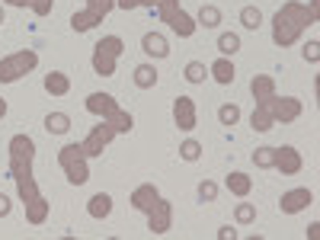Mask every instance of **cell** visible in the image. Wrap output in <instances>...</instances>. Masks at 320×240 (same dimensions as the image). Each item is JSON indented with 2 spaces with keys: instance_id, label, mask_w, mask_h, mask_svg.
Returning <instances> with one entry per match:
<instances>
[{
  "instance_id": "12",
  "label": "cell",
  "mask_w": 320,
  "mask_h": 240,
  "mask_svg": "<svg viewBox=\"0 0 320 240\" xmlns=\"http://www.w3.org/2000/svg\"><path fill=\"white\" fill-rule=\"evenodd\" d=\"M218 116H221V122H224V125H234L237 119H240V109H237V106H224Z\"/></svg>"
},
{
  "instance_id": "4",
  "label": "cell",
  "mask_w": 320,
  "mask_h": 240,
  "mask_svg": "<svg viewBox=\"0 0 320 240\" xmlns=\"http://www.w3.org/2000/svg\"><path fill=\"white\" fill-rule=\"evenodd\" d=\"M189 96H179V100H176V122H179V119H183V125L186 128H189L192 125V112H189Z\"/></svg>"
},
{
  "instance_id": "7",
  "label": "cell",
  "mask_w": 320,
  "mask_h": 240,
  "mask_svg": "<svg viewBox=\"0 0 320 240\" xmlns=\"http://www.w3.org/2000/svg\"><path fill=\"white\" fill-rule=\"evenodd\" d=\"M45 125H48V132L64 135V132H68V116H48V119H45Z\"/></svg>"
},
{
  "instance_id": "16",
  "label": "cell",
  "mask_w": 320,
  "mask_h": 240,
  "mask_svg": "<svg viewBox=\"0 0 320 240\" xmlns=\"http://www.w3.org/2000/svg\"><path fill=\"white\" fill-rule=\"evenodd\" d=\"M237 218H240V221H250V218H253V208H250V205H240V208H237Z\"/></svg>"
},
{
  "instance_id": "10",
  "label": "cell",
  "mask_w": 320,
  "mask_h": 240,
  "mask_svg": "<svg viewBox=\"0 0 320 240\" xmlns=\"http://www.w3.org/2000/svg\"><path fill=\"white\" fill-rule=\"evenodd\" d=\"M240 19H244V26H247V29H256V26H259V19H263V16H259V10L247 7L244 13H240Z\"/></svg>"
},
{
  "instance_id": "20",
  "label": "cell",
  "mask_w": 320,
  "mask_h": 240,
  "mask_svg": "<svg viewBox=\"0 0 320 240\" xmlns=\"http://www.w3.org/2000/svg\"><path fill=\"white\" fill-rule=\"evenodd\" d=\"M0 23H3V13H0Z\"/></svg>"
},
{
  "instance_id": "18",
  "label": "cell",
  "mask_w": 320,
  "mask_h": 240,
  "mask_svg": "<svg viewBox=\"0 0 320 240\" xmlns=\"http://www.w3.org/2000/svg\"><path fill=\"white\" fill-rule=\"evenodd\" d=\"M198 195H202V199H214V186H202Z\"/></svg>"
},
{
  "instance_id": "17",
  "label": "cell",
  "mask_w": 320,
  "mask_h": 240,
  "mask_svg": "<svg viewBox=\"0 0 320 240\" xmlns=\"http://www.w3.org/2000/svg\"><path fill=\"white\" fill-rule=\"evenodd\" d=\"M202 23H218V10H202Z\"/></svg>"
},
{
  "instance_id": "3",
  "label": "cell",
  "mask_w": 320,
  "mask_h": 240,
  "mask_svg": "<svg viewBox=\"0 0 320 240\" xmlns=\"http://www.w3.org/2000/svg\"><path fill=\"white\" fill-rule=\"evenodd\" d=\"M144 51L154 54V58H163L167 54V42L160 39V35H144Z\"/></svg>"
},
{
  "instance_id": "11",
  "label": "cell",
  "mask_w": 320,
  "mask_h": 240,
  "mask_svg": "<svg viewBox=\"0 0 320 240\" xmlns=\"http://www.w3.org/2000/svg\"><path fill=\"white\" fill-rule=\"evenodd\" d=\"M45 86L54 90V93H64V90H68V80H64V74H52V77L45 80Z\"/></svg>"
},
{
  "instance_id": "2",
  "label": "cell",
  "mask_w": 320,
  "mask_h": 240,
  "mask_svg": "<svg viewBox=\"0 0 320 240\" xmlns=\"http://www.w3.org/2000/svg\"><path fill=\"white\" fill-rule=\"evenodd\" d=\"M109 208H112V199H109V195H93V202H90V215L93 218H106Z\"/></svg>"
},
{
  "instance_id": "19",
  "label": "cell",
  "mask_w": 320,
  "mask_h": 240,
  "mask_svg": "<svg viewBox=\"0 0 320 240\" xmlns=\"http://www.w3.org/2000/svg\"><path fill=\"white\" fill-rule=\"evenodd\" d=\"M0 215H10V202L3 199V195H0Z\"/></svg>"
},
{
  "instance_id": "5",
  "label": "cell",
  "mask_w": 320,
  "mask_h": 240,
  "mask_svg": "<svg viewBox=\"0 0 320 240\" xmlns=\"http://www.w3.org/2000/svg\"><path fill=\"white\" fill-rule=\"evenodd\" d=\"M19 64H36V54L26 51L23 58H19ZM0 80H3V84H10V80H13V70H10L7 64H0Z\"/></svg>"
},
{
  "instance_id": "15",
  "label": "cell",
  "mask_w": 320,
  "mask_h": 240,
  "mask_svg": "<svg viewBox=\"0 0 320 240\" xmlns=\"http://www.w3.org/2000/svg\"><path fill=\"white\" fill-rule=\"evenodd\" d=\"M183 160H198V144L196 141H186L183 144Z\"/></svg>"
},
{
  "instance_id": "8",
  "label": "cell",
  "mask_w": 320,
  "mask_h": 240,
  "mask_svg": "<svg viewBox=\"0 0 320 240\" xmlns=\"http://www.w3.org/2000/svg\"><path fill=\"white\" fill-rule=\"evenodd\" d=\"M138 86H151V84H157V70H151V68H138Z\"/></svg>"
},
{
  "instance_id": "1",
  "label": "cell",
  "mask_w": 320,
  "mask_h": 240,
  "mask_svg": "<svg viewBox=\"0 0 320 240\" xmlns=\"http://www.w3.org/2000/svg\"><path fill=\"white\" fill-rule=\"evenodd\" d=\"M304 205H311V192H307V189H298V192L282 195V211L285 215H295V211H301Z\"/></svg>"
},
{
  "instance_id": "13",
  "label": "cell",
  "mask_w": 320,
  "mask_h": 240,
  "mask_svg": "<svg viewBox=\"0 0 320 240\" xmlns=\"http://www.w3.org/2000/svg\"><path fill=\"white\" fill-rule=\"evenodd\" d=\"M202 74H205V68H202V64H189V68H186V80H192V84H202Z\"/></svg>"
},
{
  "instance_id": "14",
  "label": "cell",
  "mask_w": 320,
  "mask_h": 240,
  "mask_svg": "<svg viewBox=\"0 0 320 240\" xmlns=\"http://www.w3.org/2000/svg\"><path fill=\"white\" fill-rule=\"evenodd\" d=\"M214 74H218V84H231L234 80V68H228V64H218Z\"/></svg>"
},
{
  "instance_id": "6",
  "label": "cell",
  "mask_w": 320,
  "mask_h": 240,
  "mask_svg": "<svg viewBox=\"0 0 320 240\" xmlns=\"http://www.w3.org/2000/svg\"><path fill=\"white\" fill-rule=\"evenodd\" d=\"M228 186L234 189V192H240V195H244L247 189H250V179H247L244 173H231V176H228Z\"/></svg>"
},
{
  "instance_id": "9",
  "label": "cell",
  "mask_w": 320,
  "mask_h": 240,
  "mask_svg": "<svg viewBox=\"0 0 320 240\" xmlns=\"http://www.w3.org/2000/svg\"><path fill=\"white\" fill-rule=\"evenodd\" d=\"M218 48H221L224 54H234L237 48H240V39H237V35H221V39H218Z\"/></svg>"
}]
</instances>
